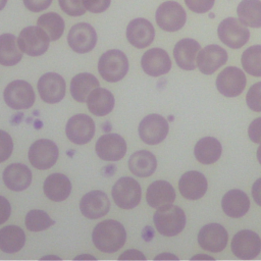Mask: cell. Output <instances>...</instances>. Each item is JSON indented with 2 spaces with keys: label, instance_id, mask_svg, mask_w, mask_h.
Here are the masks:
<instances>
[{
  "label": "cell",
  "instance_id": "18",
  "mask_svg": "<svg viewBox=\"0 0 261 261\" xmlns=\"http://www.w3.org/2000/svg\"><path fill=\"white\" fill-rule=\"evenodd\" d=\"M110 208L107 195L99 190H94L83 196L80 202L82 214L89 219H97L106 215Z\"/></svg>",
  "mask_w": 261,
  "mask_h": 261
},
{
  "label": "cell",
  "instance_id": "6",
  "mask_svg": "<svg viewBox=\"0 0 261 261\" xmlns=\"http://www.w3.org/2000/svg\"><path fill=\"white\" fill-rule=\"evenodd\" d=\"M3 98L5 103L12 109H29L34 105L35 92L28 82L16 80L6 86Z\"/></svg>",
  "mask_w": 261,
  "mask_h": 261
},
{
  "label": "cell",
  "instance_id": "2",
  "mask_svg": "<svg viewBox=\"0 0 261 261\" xmlns=\"http://www.w3.org/2000/svg\"><path fill=\"white\" fill-rule=\"evenodd\" d=\"M153 220L159 233L164 237H174L185 228L186 214L178 206L169 204L157 208Z\"/></svg>",
  "mask_w": 261,
  "mask_h": 261
},
{
  "label": "cell",
  "instance_id": "43",
  "mask_svg": "<svg viewBox=\"0 0 261 261\" xmlns=\"http://www.w3.org/2000/svg\"><path fill=\"white\" fill-rule=\"evenodd\" d=\"M248 135L252 142L261 144V117L254 119L248 128Z\"/></svg>",
  "mask_w": 261,
  "mask_h": 261
},
{
  "label": "cell",
  "instance_id": "41",
  "mask_svg": "<svg viewBox=\"0 0 261 261\" xmlns=\"http://www.w3.org/2000/svg\"><path fill=\"white\" fill-rule=\"evenodd\" d=\"M214 1L215 0H185L188 8L196 13H205L209 11L214 5Z\"/></svg>",
  "mask_w": 261,
  "mask_h": 261
},
{
  "label": "cell",
  "instance_id": "14",
  "mask_svg": "<svg viewBox=\"0 0 261 261\" xmlns=\"http://www.w3.org/2000/svg\"><path fill=\"white\" fill-rule=\"evenodd\" d=\"M65 133L70 142L76 145H84L93 139L95 123L89 115L76 114L68 119Z\"/></svg>",
  "mask_w": 261,
  "mask_h": 261
},
{
  "label": "cell",
  "instance_id": "45",
  "mask_svg": "<svg viewBox=\"0 0 261 261\" xmlns=\"http://www.w3.org/2000/svg\"><path fill=\"white\" fill-rule=\"evenodd\" d=\"M11 213V207L9 201L3 197L0 196V224L4 223L10 216Z\"/></svg>",
  "mask_w": 261,
  "mask_h": 261
},
{
  "label": "cell",
  "instance_id": "22",
  "mask_svg": "<svg viewBox=\"0 0 261 261\" xmlns=\"http://www.w3.org/2000/svg\"><path fill=\"white\" fill-rule=\"evenodd\" d=\"M207 179L199 171H187L181 175L178 181V189L182 197L189 200H198L202 198L207 191Z\"/></svg>",
  "mask_w": 261,
  "mask_h": 261
},
{
  "label": "cell",
  "instance_id": "33",
  "mask_svg": "<svg viewBox=\"0 0 261 261\" xmlns=\"http://www.w3.org/2000/svg\"><path fill=\"white\" fill-rule=\"evenodd\" d=\"M22 58V51L18 47L17 39L12 34L0 35V64L12 66Z\"/></svg>",
  "mask_w": 261,
  "mask_h": 261
},
{
  "label": "cell",
  "instance_id": "44",
  "mask_svg": "<svg viewBox=\"0 0 261 261\" xmlns=\"http://www.w3.org/2000/svg\"><path fill=\"white\" fill-rule=\"evenodd\" d=\"M52 0H23L24 6L33 11V12H40L48 8L51 4Z\"/></svg>",
  "mask_w": 261,
  "mask_h": 261
},
{
  "label": "cell",
  "instance_id": "34",
  "mask_svg": "<svg viewBox=\"0 0 261 261\" xmlns=\"http://www.w3.org/2000/svg\"><path fill=\"white\" fill-rule=\"evenodd\" d=\"M239 19L246 27L261 28V1L242 0L237 8Z\"/></svg>",
  "mask_w": 261,
  "mask_h": 261
},
{
  "label": "cell",
  "instance_id": "12",
  "mask_svg": "<svg viewBox=\"0 0 261 261\" xmlns=\"http://www.w3.org/2000/svg\"><path fill=\"white\" fill-rule=\"evenodd\" d=\"M231 251L240 259H254L261 252V239L253 230H240L231 240Z\"/></svg>",
  "mask_w": 261,
  "mask_h": 261
},
{
  "label": "cell",
  "instance_id": "47",
  "mask_svg": "<svg viewBox=\"0 0 261 261\" xmlns=\"http://www.w3.org/2000/svg\"><path fill=\"white\" fill-rule=\"evenodd\" d=\"M257 159H258L259 163L261 164V144H260V146L258 147V150H257Z\"/></svg>",
  "mask_w": 261,
  "mask_h": 261
},
{
  "label": "cell",
  "instance_id": "20",
  "mask_svg": "<svg viewBox=\"0 0 261 261\" xmlns=\"http://www.w3.org/2000/svg\"><path fill=\"white\" fill-rule=\"evenodd\" d=\"M141 65L145 73L151 76H159L170 70L171 60L165 50L152 48L143 54Z\"/></svg>",
  "mask_w": 261,
  "mask_h": 261
},
{
  "label": "cell",
  "instance_id": "11",
  "mask_svg": "<svg viewBox=\"0 0 261 261\" xmlns=\"http://www.w3.org/2000/svg\"><path fill=\"white\" fill-rule=\"evenodd\" d=\"M247 79L242 69L236 66L225 67L216 79V88L220 94L232 98L241 95L245 90Z\"/></svg>",
  "mask_w": 261,
  "mask_h": 261
},
{
  "label": "cell",
  "instance_id": "25",
  "mask_svg": "<svg viewBox=\"0 0 261 261\" xmlns=\"http://www.w3.org/2000/svg\"><path fill=\"white\" fill-rule=\"evenodd\" d=\"M174 199V189L168 181L155 180L147 189L146 200L152 208H159L172 204Z\"/></svg>",
  "mask_w": 261,
  "mask_h": 261
},
{
  "label": "cell",
  "instance_id": "27",
  "mask_svg": "<svg viewBox=\"0 0 261 261\" xmlns=\"http://www.w3.org/2000/svg\"><path fill=\"white\" fill-rule=\"evenodd\" d=\"M221 207L227 216L239 218L248 212L250 200L245 192L234 189L225 193L221 200Z\"/></svg>",
  "mask_w": 261,
  "mask_h": 261
},
{
  "label": "cell",
  "instance_id": "10",
  "mask_svg": "<svg viewBox=\"0 0 261 261\" xmlns=\"http://www.w3.org/2000/svg\"><path fill=\"white\" fill-rule=\"evenodd\" d=\"M168 122L159 114H149L145 116L139 124V136L148 145L161 143L168 134Z\"/></svg>",
  "mask_w": 261,
  "mask_h": 261
},
{
  "label": "cell",
  "instance_id": "39",
  "mask_svg": "<svg viewBox=\"0 0 261 261\" xmlns=\"http://www.w3.org/2000/svg\"><path fill=\"white\" fill-rule=\"evenodd\" d=\"M60 8L69 16H80L86 12L83 0H58Z\"/></svg>",
  "mask_w": 261,
  "mask_h": 261
},
{
  "label": "cell",
  "instance_id": "28",
  "mask_svg": "<svg viewBox=\"0 0 261 261\" xmlns=\"http://www.w3.org/2000/svg\"><path fill=\"white\" fill-rule=\"evenodd\" d=\"M113 94L103 88L94 89L87 98L88 109L97 116H104L110 113L114 107Z\"/></svg>",
  "mask_w": 261,
  "mask_h": 261
},
{
  "label": "cell",
  "instance_id": "38",
  "mask_svg": "<svg viewBox=\"0 0 261 261\" xmlns=\"http://www.w3.org/2000/svg\"><path fill=\"white\" fill-rule=\"evenodd\" d=\"M248 107L256 112H261V82L254 84L246 95Z\"/></svg>",
  "mask_w": 261,
  "mask_h": 261
},
{
  "label": "cell",
  "instance_id": "16",
  "mask_svg": "<svg viewBox=\"0 0 261 261\" xmlns=\"http://www.w3.org/2000/svg\"><path fill=\"white\" fill-rule=\"evenodd\" d=\"M38 91L44 102L58 103L65 95V81L58 73H45L38 81Z\"/></svg>",
  "mask_w": 261,
  "mask_h": 261
},
{
  "label": "cell",
  "instance_id": "36",
  "mask_svg": "<svg viewBox=\"0 0 261 261\" xmlns=\"http://www.w3.org/2000/svg\"><path fill=\"white\" fill-rule=\"evenodd\" d=\"M242 65L247 73L261 76V45L251 46L244 51Z\"/></svg>",
  "mask_w": 261,
  "mask_h": 261
},
{
  "label": "cell",
  "instance_id": "21",
  "mask_svg": "<svg viewBox=\"0 0 261 261\" xmlns=\"http://www.w3.org/2000/svg\"><path fill=\"white\" fill-rule=\"evenodd\" d=\"M227 61L226 51L218 45H208L199 51L197 67L204 74H212Z\"/></svg>",
  "mask_w": 261,
  "mask_h": 261
},
{
  "label": "cell",
  "instance_id": "9",
  "mask_svg": "<svg viewBox=\"0 0 261 261\" xmlns=\"http://www.w3.org/2000/svg\"><path fill=\"white\" fill-rule=\"evenodd\" d=\"M59 151L56 144L47 139H41L32 144L29 149V160L37 169H48L58 159Z\"/></svg>",
  "mask_w": 261,
  "mask_h": 261
},
{
  "label": "cell",
  "instance_id": "35",
  "mask_svg": "<svg viewBox=\"0 0 261 261\" xmlns=\"http://www.w3.org/2000/svg\"><path fill=\"white\" fill-rule=\"evenodd\" d=\"M37 24L47 33L51 41L58 40L64 31V20L56 12H48L41 15Z\"/></svg>",
  "mask_w": 261,
  "mask_h": 261
},
{
  "label": "cell",
  "instance_id": "24",
  "mask_svg": "<svg viewBox=\"0 0 261 261\" xmlns=\"http://www.w3.org/2000/svg\"><path fill=\"white\" fill-rule=\"evenodd\" d=\"M200 49V44L194 39H182L178 41L173 49V57L176 64L185 70L195 69Z\"/></svg>",
  "mask_w": 261,
  "mask_h": 261
},
{
  "label": "cell",
  "instance_id": "15",
  "mask_svg": "<svg viewBox=\"0 0 261 261\" xmlns=\"http://www.w3.org/2000/svg\"><path fill=\"white\" fill-rule=\"evenodd\" d=\"M228 234L225 228L218 223L204 225L198 233V244L206 251L221 252L227 245Z\"/></svg>",
  "mask_w": 261,
  "mask_h": 261
},
{
  "label": "cell",
  "instance_id": "23",
  "mask_svg": "<svg viewBox=\"0 0 261 261\" xmlns=\"http://www.w3.org/2000/svg\"><path fill=\"white\" fill-rule=\"evenodd\" d=\"M4 185L11 191L20 192L28 189L32 182V171L21 163L8 165L2 174Z\"/></svg>",
  "mask_w": 261,
  "mask_h": 261
},
{
  "label": "cell",
  "instance_id": "30",
  "mask_svg": "<svg viewBox=\"0 0 261 261\" xmlns=\"http://www.w3.org/2000/svg\"><path fill=\"white\" fill-rule=\"evenodd\" d=\"M222 147L218 140L213 137L200 139L194 148L196 159L202 164H212L216 162L221 155Z\"/></svg>",
  "mask_w": 261,
  "mask_h": 261
},
{
  "label": "cell",
  "instance_id": "37",
  "mask_svg": "<svg viewBox=\"0 0 261 261\" xmlns=\"http://www.w3.org/2000/svg\"><path fill=\"white\" fill-rule=\"evenodd\" d=\"M25 226L31 231H42L55 223L54 220L43 210L34 209L25 215Z\"/></svg>",
  "mask_w": 261,
  "mask_h": 261
},
{
  "label": "cell",
  "instance_id": "13",
  "mask_svg": "<svg viewBox=\"0 0 261 261\" xmlns=\"http://www.w3.org/2000/svg\"><path fill=\"white\" fill-rule=\"evenodd\" d=\"M69 47L76 53H87L94 49L97 43L95 29L86 22H79L71 27L67 35Z\"/></svg>",
  "mask_w": 261,
  "mask_h": 261
},
{
  "label": "cell",
  "instance_id": "3",
  "mask_svg": "<svg viewBox=\"0 0 261 261\" xmlns=\"http://www.w3.org/2000/svg\"><path fill=\"white\" fill-rule=\"evenodd\" d=\"M127 57L120 50H108L99 58L98 71L106 82L116 83L120 81L127 73Z\"/></svg>",
  "mask_w": 261,
  "mask_h": 261
},
{
  "label": "cell",
  "instance_id": "8",
  "mask_svg": "<svg viewBox=\"0 0 261 261\" xmlns=\"http://www.w3.org/2000/svg\"><path fill=\"white\" fill-rule=\"evenodd\" d=\"M155 18L158 27L163 31L176 32L186 23L187 14L177 2L166 1L157 8Z\"/></svg>",
  "mask_w": 261,
  "mask_h": 261
},
{
  "label": "cell",
  "instance_id": "46",
  "mask_svg": "<svg viewBox=\"0 0 261 261\" xmlns=\"http://www.w3.org/2000/svg\"><path fill=\"white\" fill-rule=\"evenodd\" d=\"M252 196L256 204L261 206V177L258 178L252 187Z\"/></svg>",
  "mask_w": 261,
  "mask_h": 261
},
{
  "label": "cell",
  "instance_id": "4",
  "mask_svg": "<svg viewBox=\"0 0 261 261\" xmlns=\"http://www.w3.org/2000/svg\"><path fill=\"white\" fill-rule=\"evenodd\" d=\"M47 33L39 25L24 28L17 38L19 49L30 56H40L44 54L50 43Z\"/></svg>",
  "mask_w": 261,
  "mask_h": 261
},
{
  "label": "cell",
  "instance_id": "32",
  "mask_svg": "<svg viewBox=\"0 0 261 261\" xmlns=\"http://www.w3.org/2000/svg\"><path fill=\"white\" fill-rule=\"evenodd\" d=\"M98 87L99 82L93 74L87 72L77 73L70 82V94L75 101L84 103L87 101L89 94Z\"/></svg>",
  "mask_w": 261,
  "mask_h": 261
},
{
  "label": "cell",
  "instance_id": "42",
  "mask_svg": "<svg viewBox=\"0 0 261 261\" xmlns=\"http://www.w3.org/2000/svg\"><path fill=\"white\" fill-rule=\"evenodd\" d=\"M110 2L111 0H83L86 10L93 13H101L105 11L109 7Z\"/></svg>",
  "mask_w": 261,
  "mask_h": 261
},
{
  "label": "cell",
  "instance_id": "17",
  "mask_svg": "<svg viewBox=\"0 0 261 261\" xmlns=\"http://www.w3.org/2000/svg\"><path fill=\"white\" fill-rule=\"evenodd\" d=\"M99 158L105 161H117L126 153V143L118 134H107L100 137L95 146Z\"/></svg>",
  "mask_w": 261,
  "mask_h": 261
},
{
  "label": "cell",
  "instance_id": "5",
  "mask_svg": "<svg viewBox=\"0 0 261 261\" xmlns=\"http://www.w3.org/2000/svg\"><path fill=\"white\" fill-rule=\"evenodd\" d=\"M112 198L122 209H133L141 201L142 190L139 182L130 176L120 177L112 188Z\"/></svg>",
  "mask_w": 261,
  "mask_h": 261
},
{
  "label": "cell",
  "instance_id": "40",
  "mask_svg": "<svg viewBox=\"0 0 261 261\" xmlns=\"http://www.w3.org/2000/svg\"><path fill=\"white\" fill-rule=\"evenodd\" d=\"M13 150V142L10 135L0 129V163L7 160Z\"/></svg>",
  "mask_w": 261,
  "mask_h": 261
},
{
  "label": "cell",
  "instance_id": "7",
  "mask_svg": "<svg viewBox=\"0 0 261 261\" xmlns=\"http://www.w3.org/2000/svg\"><path fill=\"white\" fill-rule=\"evenodd\" d=\"M217 34L219 40L231 49L243 47L250 38V32L247 27L233 17L224 18L218 25Z\"/></svg>",
  "mask_w": 261,
  "mask_h": 261
},
{
  "label": "cell",
  "instance_id": "48",
  "mask_svg": "<svg viewBox=\"0 0 261 261\" xmlns=\"http://www.w3.org/2000/svg\"><path fill=\"white\" fill-rule=\"evenodd\" d=\"M6 3H7V0H0V11L5 7Z\"/></svg>",
  "mask_w": 261,
  "mask_h": 261
},
{
  "label": "cell",
  "instance_id": "19",
  "mask_svg": "<svg viewBox=\"0 0 261 261\" xmlns=\"http://www.w3.org/2000/svg\"><path fill=\"white\" fill-rule=\"evenodd\" d=\"M155 30L152 23L146 18H135L126 28V39L136 48L148 47L154 40Z\"/></svg>",
  "mask_w": 261,
  "mask_h": 261
},
{
  "label": "cell",
  "instance_id": "29",
  "mask_svg": "<svg viewBox=\"0 0 261 261\" xmlns=\"http://www.w3.org/2000/svg\"><path fill=\"white\" fill-rule=\"evenodd\" d=\"M157 167L156 157L147 150H140L132 154L128 159V168L139 177H147L154 173Z\"/></svg>",
  "mask_w": 261,
  "mask_h": 261
},
{
  "label": "cell",
  "instance_id": "26",
  "mask_svg": "<svg viewBox=\"0 0 261 261\" xmlns=\"http://www.w3.org/2000/svg\"><path fill=\"white\" fill-rule=\"evenodd\" d=\"M43 189L48 199L54 202H60L67 199L70 195L71 184L66 175L62 173H52L46 177Z\"/></svg>",
  "mask_w": 261,
  "mask_h": 261
},
{
  "label": "cell",
  "instance_id": "31",
  "mask_svg": "<svg viewBox=\"0 0 261 261\" xmlns=\"http://www.w3.org/2000/svg\"><path fill=\"white\" fill-rule=\"evenodd\" d=\"M25 243L24 231L17 225H6L0 229V250L4 253H16Z\"/></svg>",
  "mask_w": 261,
  "mask_h": 261
},
{
  "label": "cell",
  "instance_id": "1",
  "mask_svg": "<svg viewBox=\"0 0 261 261\" xmlns=\"http://www.w3.org/2000/svg\"><path fill=\"white\" fill-rule=\"evenodd\" d=\"M92 240L99 251L114 253L124 245L126 231L120 222L107 219L95 226L92 232Z\"/></svg>",
  "mask_w": 261,
  "mask_h": 261
}]
</instances>
